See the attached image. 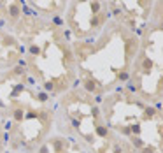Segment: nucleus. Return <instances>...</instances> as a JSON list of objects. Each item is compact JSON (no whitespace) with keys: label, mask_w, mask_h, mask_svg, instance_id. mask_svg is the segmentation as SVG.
<instances>
[{"label":"nucleus","mask_w":163,"mask_h":153,"mask_svg":"<svg viewBox=\"0 0 163 153\" xmlns=\"http://www.w3.org/2000/svg\"><path fill=\"white\" fill-rule=\"evenodd\" d=\"M14 115H16V120H21V116H23V113H21V109H18V111H16Z\"/></svg>","instance_id":"f257e3e1"},{"label":"nucleus","mask_w":163,"mask_h":153,"mask_svg":"<svg viewBox=\"0 0 163 153\" xmlns=\"http://www.w3.org/2000/svg\"><path fill=\"white\" fill-rule=\"evenodd\" d=\"M98 134H100V136H105V134H107V130H105V128H102V127H98Z\"/></svg>","instance_id":"f03ea898"}]
</instances>
